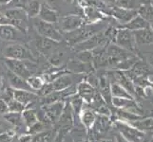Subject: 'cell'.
Wrapping results in <instances>:
<instances>
[{
	"mask_svg": "<svg viewBox=\"0 0 153 142\" xmlns=\"http://www.w3.org/2000/svg\"><path fill=\"white\" fill-rule=\"evenodd\" d=\"M107 27H108V25L105 23H103V21L98 23H92V24L86 23L84 26H82L80 29L72 31V32L65 34L67 43L71 47L78 43H81V42L88 39L94 34L104 30Z\"/></svg>",
	"mask_w": 153,
	"mask_h": 142,
	"instance_id": "obj_1",
	"label": "cell"
},
{
	"mask_svg": "<svg viewBox=\"0 0 153 142\" xmlns=\"http://www.w3.org/2000/svg\"><path fill=\"white\" fill-rule=\"evenodd\" d=\"M4 64L7 69L12 71L14 74L22 77L27 80L29 77L34 74L36 70V62L30 60H15V59H8L4 58Z\"/></svg>",
	"mask_w": 153,
	"mask_h": 142,
	"instance_id": "obj_2",
	"label": "cell"
},
{
	"mask_svg": "<svg viewBox=\"0 0 153 142\" xmlns=\"http://www.w3.org/2000/svg\"><path fill=\"white\" fill-rule=\"evenodd\" d=\"M4 58L15 60H30L36 62V57L29 47L19 43H10L2 49Z\"/></svg>",
	"mask_w": 153,
	"mask_h": 142,
	"instance_id": "obj_3",
	"label": "cell"
},
{
	"mask_svg": "<svg viewBox=\"0 0 153 142\" xmlns=\"http://www.w3.org/2000/svg\"><path fill=\"white\" fill-rule=\"evenodd\" d=\"M33 28L41 37H45L56 42H61L63 39V33L56 24L48 23L39 19L38 17L33 18Z\"/></svg>",
	"mask_w": 153,
	"mask_h": 142,
	"instance_id": "obj_4",
	"label": "cell"
},
{
	"mask_svg": "<svg viewBox=\"0 0 153 142\" xmlns=\"http://www.w3.org/2000/svg\"><path fill=\"white\" fill-rule=\"evenodd\" d=\"M5 16L13 26L16 27L24 34H27L29 31V17L26 12L21 8H10L3 10Z\"/></svg>",
	"mask_w": 153,
	"mask_h": 142,
	"instance_id": "obj_5",
	"label": "cell"
},
{
	"mask_svg": "<svg viewBox=\"0 0 153 142\" xmlns=\"http://www.w3.org/2000/svg\"><path fill=\"white\" fill-rule=\"evenodd\" d=\"M113 43L126 50L132 52L134 54L138 53L137 52V47L138 46L136 45L133 31L131 30L123 28H117Z\"/></svg>",
	"mask_w": 153,
	"mask_h": 142,
	"instance_id": "obj_6",
	"label": "cell"
},
{
	"mask_svg": "<svg viewBox=\"0 0 153 142\" xmlns=\"http://www.w3.org/2000/svg\"><path fill=\"white\" fill-rule=\"evenodd\" d=\"M57 23L61 32L66 34L80 29L86 24V21L81 14H66L64 16H60Z\"/></svg>",
	"mask_w": 153,
	"mask_h": 142,
	"instance_id": "obj_7",
	"label": "cell"
},
{
	"mask_svg": "<svg viewBox=\"0 0 153 142\" xmlns=\"http://www.w3.org/2000/svg\"><path fill=\"white\" fill-rule=\"evenodd\" d=\"M108 44L109 42L107 38V36H105V29H104L102 31H100V32L94 34L91 37H89L88 39L71 46V49L74 50L75 52L83 51V50H91L99 46L108 45Z\"/></svg>",
	"mask_w": 153,
	"mask_h": 142,
	"instance_id": "obj_8",
	"label": "cell"
},
{
	"mask_svg": "<svg viewBox=\"0 0 153 142\" xmlns=\"http://www.w3.org/2000/svg\"><path fill=\"white\" fill-rule=\"evenodd\" d=\"M105 14H109L110 16H112L117 22L120 23L119 26L124 25L126 22H128L130 19H132L137 14V10H128L120 8L117 6H108L107 8V12L105 13ZM118 26V27H119Z\"/></svg>",
	"mask_w": 153,
	"mask_h": 142,
	"instance_id": "obj_9",
	"label": "cell"
},
{
	"mask_svg": "<svg viewBox=\"0 0 153 142\" xmlns=\"http://www.w3.org/2000/svg\"><path fill=\"white\" fill-rule=\"evenodd\" d=\"M25 35L16 27L10 24L0 25V39L12 43H19L23 42Z\"/></svg>",
	"mask_w": 153,
	"mask_h": 142,
	"instance_id": "obj_10",
	"label": "cell"
},
{
	"mask_svg": "<svg viewBox=\"0 0 153 142\" xmlns=\"http://www.w3.org/2000/svg\"><path fill=\"white\" fill-rule=\"evenodd\" d=\"M116 127L123 135L124 139L128 142H139L145 135V134L142 133L141 131L137 130L133 126L126 124L125 122H116Z\"/></svg>",
	"mask_w": 153,
	"mask_h": 142,
	"instance_id": "obj_11",
	"label": "cell"
},
{
	"mask_svg": "<svg viewBox=\"0 0 153 142\" xmlns=\"http://www.w3.org/2000/svg\"><path fill=\"white\" fill-rule=\"evenodd\" d=\"M59 43L60 42H56V41L45 38V37H41V36L33 41V45L35 46L36 50H37L41 55L48 57V58L57 49Z\"/></svg>",
	"mask_w": 153,
	"mask_h": 142,
	"instance_id": "obj_12",
	"label": "cell"
},
{
	"mask_svg": "<svg viewBox=\"0 0 153 142\" xmlns=\"http://www.w3.org/2000/svg\"><path fill=\"white\" fill-rule=\"evenodd\" d=\"M81 8L83 9V17L85 19L86 23H98L107 19V14L93 5L86 4Z\"/></svg>",
	"mask_w": 153,
	"mask_h": 142,
	"instance_id": "obj_13",
	"label": "cell"
},
{
	"mask_svg": "<svg viewBox=\"0 0 153 142\" xmlns=\"http://www.w3.org/2000/svg\"><path fill=\"white\" fill-rule=\"evenodd\" d=\"M65 102L63 101L57 102L54 103H51L49 105H44L43 107V112L46 115V117L51 122H55L60 119V117L64 110Z\"/></svg>",
	"mask_w": 153,
	"mask_h": 142,
	"instance_id": "obj_14",
	"label": "cell"
},
{
	"mask_svg": "<svg viewBox=\"0 0 153 142\" xmlns=\"http://www.w3.org/2000/svg\"><path fill=\"white\" fill-rule=\"evenodd\" d=\"M37 17L41 20L45 21V22L57 24L58 20H59V17H60V14L57 10L51 8L46 2L42 1Z\"/></svg>",
	"mask_w": 153,
	"mask_h": 142,
	"instance_id": "obj_15",
	"label": "cell"
},
{
	"mask_svg": "<svg viewBox=\"0 0 153 142\" xmlns=\"http://www.w3.org/2000/svg\"><path fill=\"white\" fill-rule=\"evenodd\" d=\"M5 75H6V78H7L8 85L13 89H18V90H27V91L34 92L33 89L30 87V85H28L27 80H25V79H23L22 77L14 74V73L10 71L9 69H7V68H6V72H5Z\"/></svg>",
	"mask_w": 153,
	"mask_h": 142,
	"instance_id": "obj_16",
	"label": "cell"
},
{
	"mask_svg": "<svg viewBox=\"0 0 153 142\" xmlns=\"http://www.w3.org/2000/svg\"><path fill=\"white\" fill-rule=\"evenodd\" d=\"M39 95L33 91L27 90H18L13 89V99L25 105V109L29 107L30 105H33L34 102L39 99Z\"/></svg>",
	"mask_w": 153,
	"mask_h": 142,
	"instance_id": "obj_17",
	"label": "cell"
},
{
	"mask_svg": "<svg viewBox=\"0 0 153 142\" xmlns=\"http://www.w3.org/2000/svg\"><path fill=\"white\" fill-rule=\"evenodd\" d=\"M76 93L80 96L86 103H91L97 93L96 88L87 81H82L76 86Z\"/></svg>",
	"mask_w": 153,
	"mask_h": 142,
	"instance_id": "obj_18",
	"label": "cell"
},
{
	"mask_svg": "<svg viewBox=\"0 0 153 142\" xmlns=\"http://www.w3.org/2000/svg\"><path fill=\"white\" fill-rule=\"evenodd\" d=\"M94 68L92 64L88 63H84L76 58H72L68 63L67 69L71 73H76V74H83V73H91Z\"/></svg>",
	"mask_w": 153,
	"mask_h": 142,
	"instance_id": "obj_19",
	"label": "cell"
},
{
	"mask_svg": "<svg viewBox=\"0 0 153 142\" xmlns=\"http://www.w3.org/2000/svg\"><path fill=\"white\" fill-rule=\"evenodd\" d=\"M133 34L137 46L153 45V30L149 27L135 30Z\"/></svg>",
	"mask_w": 153,
	"mask_h": 142,
	"instance_id": "obj_20",
	"label": "cell"
},
{
	"mask_svg": "<svg viewBox=\"0 0 153 142\" xmlns=\"http://www.w3.org/2000/svg\"><path fill=\"white\" fill-rule=\"evenodd\" d=\"M53 91H62L64 89L73 85V79L71 72H68L59 76L53 82H50Z\"/></svg>",
	"mask_w": 153,
	"mask_h": 142,
	"instance_id": "obj_21",
	"label": "cell"
},
{
	"mask_svg": "<svg viewBox=\"0 0 153 142\" xmlns=\"http://www.w3.org/2000/svg\"><path fill=\"white\" fill-rule=\"evenodd\" d=\"M111 103L115 107L120 108L121 110H126L137 114L138 112V107H137L136 102L133 101V99H124V98H115L112 97Z\"/></svg>",
	"mask_w": 153,
	"mask_h": 142,
	"instance_id": "obj_22",
	"label": "cell"
},
{
	"mask_svg": "<svg viewBox=\"0 0 153 142\" xmlns=\"http://www.w3.org/2000/svg\"><path fill=\"white\" fill-rule=\"evenodd\" d=\"M147 27H149L147 21H146L143 17L140 16L139 14H137L132 19H130L128 22H126L124 25L119 26L118 28H123V29H126L131 31H135V30H139L142 29H146Z\"/></svg>",
	"mask_w": 153,
	"mask_h": 142,
	"instance_id": "obj_23",
	"label": "cell"
},
{
	"mask_svg": "<svg viewBox=\"0 0 153 142\" xmlns=\"http://www.w3.org/2000/svg\"><path fill=\"white\" fill-rule=\"evenodd\" d=\"M79 118H80V120L83 123V125L85 126L87 129H91L94 124V121H95L96 113L91 108L84 107L80 115H79Z\"/></svg>",
	"mask_w": 153,
	"mask_h": 142,
	"instance_id": "obj_24",
	"label": "cell"
},
{
	"mask_svg": "<svg viewBox=\"0 0 153 142\" xmlns=\"http://www.w3.org/2000/svg\"><path fill=\"white\" fill-rule=\"evenodd\" d=\"M42 1L43 0H28L27 3L24 5L23 10L30 19H33L38 16Z\"/></svg>",
	"mask_w": 153,
	"mask_h": 142,
	"instance_id": "obj_25",
	"label": "cell"
},
{
	"mask_svg": "<svg viewBox=\"0 0 153 142\" xmlns=\"http://www.w3.org/2000/svg\"><path fill=\"white\" fill-rule=\"evenodd\" d=\"M130 125L133 126L142 133L153 135V118H146L144 120H135L130 122Z\"/></svg>",
	"mask_w": 153,
	"mask_h": 142,
	"instance_id": "obj_26",
	"label": "cell"
},
{
	"mask_svg": "<svg viewBox=\"0 0 153 142\" xmlns=\"http://www.w3.org/2000/svg\"><path fill=\"white\" fill-rule=\"evenodd\" d=\"M21 114H22L23 121L28 128H30L31 126H33L39 121L38 114L35 111L34 108H26Z\"/></svg>",
	"mask_w": 153,
	"mask_h": 142,
	"instance_id": "obj_27",
	"label": "cell"
},
{
	"mask_svg": "<svg viewBox=\"0 0 153 142\" xmlns=\"http://www.w3.org/2000/svg\"><path fill=\"white\" fill-rule=\"evenodd\" d=\"M3 117L6 121L14 126L16 129H21L25 125L22 118V114L19 112H8L3 115Z\"/></svg>",
	"mask_w": 153,
	"mask_h": 142,
	"instance_id": "obj_28",
	"label": "cell"
},
{
	"mask_svg": "<svg viewBox=\"0 0 153 142\" xmlns=\"http://www.w3.org/2000/svg\"><path fill=\"white\" fill-rule=\"evenodd\" d=\"M68 99V103L71 104V110H72V113L74 115H77L79 117V115H80L81 111L84 108V103L85 102L83 101V99L79 96V95L76 93L74 95H72Z\"/></svg>",
	"mask_w": 153,
	"mask_h": 142,
	"instance_id": "obj_29",
	"label": "cell"
},
{
	"mask_svg": "<svg viewBox=\"0 0 153 142\" xmlns=\"http://www.w3.org/2000/svg\"><path fill=\"white\" fill-rule=\"evenodd\" d=\"M137 13L149 23L150 20L153 19V4L151 2H146L141 4L137 9Z\"/></svg>",
	"mask_w": 153,
	"mask_h": 142,
	"instance_id": "obj_30",
	"label": "cell"
},
{
	"mask_svg": "<svg viewBox=\"0 0 153 142\" xmlns=\"http://www.w3.org/2000/svg\"><path fill=\"white\" fill-rule=\"evenodd\" d=\"M109 123H110L109 117L105 116V115L96 114V118H95V121H94V124H93L94 129L99 133L105 132L108 128Z\"/></svg>",
	"mask_w": 153,
	"mask_h": 142,
	"instance_id": "obj_31",
	"label": "cell"
},
{
	"mask_svg": "<svg viewBox=\"0 0 153 142\" xmlns=\"http://www.w3.org/2000/svg\"><path fill=\"white\" fill-rule=\"evenodd\" d=\"M110 92H111V96L115 98L133 99V97L117 82H110Z\"/></svg>",
	"mask_w": 153,
	"mask_h": 142,
	"instance_id": "obj_32",
	"label": "cell"
},
{
	"mask_svg": "<svg viewBox=\"0 0 153 142\" xmlns=\"http://www.w3.org/2000/svg\"><path fill=\"white\" fill-rule=\"evenodd\" d=\"M27 82L30 85V87L36 93H37L45 85V81L43 77L37 76V75H31L30 77H29L27 79Z\"/></svg>",
	"mask_w": 153,
	"mask_h": 142,
	"instance_id": "obj_33",
	"label": "cell"
},
{
	"mask_svg": "<svg viewBox=\"0 0 153 142\" xmlns=\"http://www.w3.org/2000/svg\"><path fill=\"white\" fill-rule=\"evenodd\" d=\"M140 5L137 0H116L115 2V6L128 10H137Z\"/></svg>",
	"mask_w": 153,
	"mask_h": 142,
	"instance_id": "obj_34",
	"label": "cell"
},
{
	"mask_svg": "<svg viewBox=\"0 0 153 142\" xmlns=\"http://www.w3.org/2000/svg\"><path fill=\"white\" fill-rule=\"evenodd\" d=\"M76 59L80 60L84 63H88V64H92V53L91 50H83V51H77L74 56Z\"/></svg>",
	"mask_w": 153,
	"mask_h": 142,
	"instance_id": "obj_35",
	"label": "cell"
},
{
	"mask_svg": "<svg viewBox=\"0 0 153 142\" xmlns=\"http://www.w3.org/2000/svg\"><path fill=\"white\" fill-rule=\"evenodd\" d=\"M52 141V134L51 132H41L39 134H36L33 139H31V142H51Z\"/></svg>",
	"mask_w": 153,
	"mask_h": 142,
	"instance_id": "obj_36",
	"label": "cell"
},
{
	"mask_svg": "<svg viewBox=\"0 0 153 142\" xmlns=\"http://www.w3.org/2000/svg\"><path fill=\"white\" fill-rule=\"evenodd\" d=\"M7 104H8L9 112H19V113H22L23 110L25 109V105H23L21 102L16 101L15 99H10L9 102H7Z\"/></svg>",
	"mask_w": 153,
	"mask_h": 142,
	"instance_id": "obj_37",
	"label": "cell"
},
{
	"mask_svg": "<svg viewBox=\"0 0 153 142\" xmlns=\"http://www.w3.org/2000/svg\"><path fill=\"white\" fill-rule=\"evenodd\" d=\"M15 136V132L13 130L4 131L0 133V142H12Z\"/></svg>",
	"mask_w": 153,
	"mask_h": 142,
	"instance_id": "obj_38",
	"label": "cell"
},
{
	"mask_svg": "<svg viewBox=\"0 0 153 142\" xmlns=\"http://www.w3.org/2000/svg\"><path fill=\"white\" fill-rule=\"evenodd\" d=\"M44 2H46L51 8L57 10L58 8H59L60 5L62 4L63 0H44Z\"/></svg>",
	"mask_w": 153,
	"mask_h": 142,
	"instance_id": "obj_39",
	"label": "cell"
},
{
	"mask_svg": "<svg viewBox=\"0 0 153 142\" xmlns=\"http://www.w3.org/2000/svg\"><path fill=\"white\" fill-rule=\"evenodd\" d=\"M9 112L8 109V104L6 102H4L2 99H0V115H5Z\"/></svg>",
	"mask_w": 153,
	"mask_h": 142,
	"instance_id": "obj_40",
	"label": "cell"
},
{
	"mask_svg": "<svg viewBox=\"0 0 153 142\" xmlns=\"http://www.w3.org/2000/svg\"><path fill=\"white\" fill-rule=\"evenodd\" d=\"M33 135H21L19 136V142H31Z\"/></svg>",
	"mask_w": 153,
	"mask_h": 142,
	"instance_id": "obj_41",
	"label": "cell"
},
{
	"mask_svg": "<svg viewBox=\"0 0 153 142\" xmlns=\"http://www.w3.org/2000/svg\"><path fill=\"white\" fill-rule=\"evenodd\" d=\"M146 63L149 66L153 67V51L149 52V54L146 55Z\"/></svg>",
	"mask_w": 153,
	"mask_h": 142,
	"instance_id": "obj_42",
	"label": "cell"
},
{
	"mask_svg": "<svg viewBox=\"0 0 153 142\" xmlns=\"http://www.w3.org/2000/svg\"><path fill=\"white\" fill-rule=\"evenodd\" d=\"M149 27L153 30V19H152V20H150L149 22Z\"/></svg>",
	"mask_w": 153,
	"mask_h": 142,
	"instance_id": "obj_43",
	"label": "cell"
},
{
	"mask_svg": "<svg viewBox=\"0 0 153 142\" xmlns=\"http://www.w3.org/2000/svg\"><path fill=\"white\" fill-rule=\"evenodd\" d=\"M63 1H64L65 3H67V4H71V3H73L74 0H63Z\"/></svg>",
	"mask_w": 153,
	"mask_h": 142,
	"instance_id": "obj_44",
	"label": "cell"
},
{
	"mask_svg": "<svg viewBox=\"0 0 153 142\" xmlns=\"http://www.w3.org/2000/svg\"><path fill=\"white\" fill-rule=\"evenodd\" d=\"M3 80H2V77L0 76V88H1V86H2V85H3Z\"/></svg>",
	"mask_w": 153,
	"mask_h": 142,
	"instance_id": "obj_45",
	"label": "cell"
},
{
	"mask_svg": "<svg viewBox=\"0 0 153 142\" xmlns=\"http://www.w3.org/2000/svg\"><path fill=\"white\" fill-rule=\"evenodd\" d=\"M102 142H114V141L111 139H105V140H103Z\"/></svg>",
	"mask_w": 153,
	"mask_h": 142,
	"instance_id": "obj_46",
	"label": "cell"
},
{
	"mask_svg": "<svg viewBox=\"0 0 153 142\" xmlns=\"http://www.w3.org/2000/svg\"><path fill=\"white\" fill-rule=\"evenodd\" d=\"M119 142H128V141H126H126H125V140H124V141H121V140H119Z\"/></svg>",
	"mask_w": 153,
	"mask_h": 142,
	"instance_id": "obj_47",
	"label": "cell"
},
{
	"mask_svg": "<svg viewBox=\"0 0 153 142\" xmlns=\"http://www.w3.org/2000/svg\"><path fill=\"white\" fill-rule=\"evenodd\" d=\"M150 142H153V138H152V139H151V141H150Z\"/></svg>",
	"mask_w": 153,
	"mask_h": 142,
	"instance_id": "obj_48",
	"label": "cell"
},
{
	"mask_svg": "<svg viewBox=\"0 0 153 142\" xmlns=\"http://www.w3.org/2000/svg\"><path fill=\"white\" fill-rule=\"evenodd\" d=\"M1 125H2V123H1V122H0V126H1Z\"/></svg>",
	"mask_w": 153,
	"mask_h": 142,
	"instance_id": "obj_49",
	"label": "cell"
},
{
	"mask_svg": "<svg viewBox=\"0 0 153 142\" xmlns=\"http://www.w3.org/2000/svg\"><path fill=\"white\" fill-rule=\"evenodd\" d=\"M152 89H153V88H152Z\"/></svg>",
	"mask_w": 153,
	"mask_h": 142,
	"instance_id": "obj_50",
	"label": "cell"
}]
</instances>
